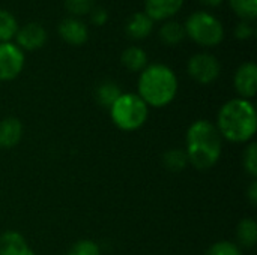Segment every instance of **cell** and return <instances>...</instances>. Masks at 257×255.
I'll use <instances>...</instances> for the list:
<instances>
[{
    "mask_svg": "<svg viewBox=\"0 0 257 255\" xmlns=\"http://www.w3.org/2000/svg\"><path fill=\"white\" fill-rule=\"evenodd\" d=\"M17 18L5 9H0V42H12L18 32Z\"/></svg>",
    "mask_w": 257,
    "mask_h": 255,
    "instance_id": "cell-20",
    "label": "cell"
},
{
    "mask_svg": "<svg viewBox=\"0 0 257 255\" xmlns=\"http://www.w3.org/2000/svg\"><path fill=\"white\" fill-rule=\"evenodd\" d=\"M206 255H242V251L239 249V246L233 242L229 240H221L214 243L208 251Z\"/></svg>",
    "mask_w": 257,
    "mask_h": 255,
    "instance_id": "cell-24",
    "label": "cell"
},
{
    "mask_svg": "<svg viewBox=\"0 0 257 255\" xmlns=\"http://www.w3.org/2000/svg\"><path fill=\"white\" fill-rule=\"evenodd\" d=\"M154 30V21L145 14V12H136L131 17H128L125 23V33L134 39L142 41L146 39Z\"/></svg>",
    "mask_w": 257,
    "mask_h": 255,
    "instance_id": "cell-12",
    "label": "cell"
},
{
    "mask_svg": "<svg viewBox=\"0 0 257 255\" xmlns=\"http://www.w3.org/2000/svg\"><path fill=\"white\" fill-rule=\"evenodd\" d=\"M15 41L17 47H20L23 51H36L45 45L47 30L38 23H27L23 27H18Z\"/></svg>",
    "mask_w": 257,
    "mask_h": 255,
    "instance_id": "cell-8",
    "label": "cell"
},
{
    "mask_svg": "<svg viewBox=\"0 0 257 255\" xmlns=\"http://www.w3.org/2000/svg\"><path fill=\"white\" fill-rule=\"evenodd\" d=\"M23 137V125L17 117H6L0 122V149L15 147Z\"/></svg>",
    "mask_w": 257,
    "mask_h": 255,
    "instance_id": "cell-14",
    "label": "cell"
},
{
    "mask_svg": "<svg viewBox=\"0 0 257 255\" xmlns=\"http://www.w3.org/2000/svg\"><path fill=\"white\" fill-rule=\"evenodd\" d=\"M184 29L187 36L200 47H217L224 39V26L206 11L193 12L187 18Z\"/></svg>",
    "mask_w": 257,
    "mask_h": 255,
    "instance_id": "cell-5",
    "label": "cell"
},
{
    "mask_svg": "<svg viewBox=\"0 0 257 255\" xmlns=\"http://www.w3.org/2000/svg\"><path fill=\"white\" fill-rule=\"evenodd\" d=\"M187 33L184 29V24L175 21V20H167L161 24L158 30V38L160 41L167 45V47H175L179 45L185 39Z\"/></svg>",
    "mask_w": 257,
    "mask_h": 255,
    "instance_id": "cell-15",
    "label": "cell"
},
{
    "mask_svg": "<svg viewBox=\"0 0 257 255\" xmlns=\"http://www.w3.org/2000/svg\"><path fill=\"white\" fill-rule=\"evenodd\" d=\"M254 35V27H253V23L251 21H244L241 20L236 27H235V36L241 41H247L250 39L251 36Z\"/></svg>",
    "mask_w": 257,
    "mask_h": 255,
    "instance_id": "cell-26",
    "label": "cell"
},
{
    "mask_svg": "<svg viewBox=\"0 0 257 255\" xmlns=\"http://www.w3.org/2000/svg\"><path fill=\"white\" fill-rule=\"evenodd\" d=\"M217 129L221 138L232 143H248L257 129L256 110L251 101L233 98L218 111Z\"/></svg>",
    "mask_w": 257,
    "mask_h": 255,
    "instance_id": "cell-2",
    "label": "cell"
},
{
    "mask_svg": "<svg viewBox=\"0 0 257 255\" xmlns=\"http://www.w3.org/2000/svg\"><path fill=\"white\" fill-rule=\"evenodd\" d=\"M122 65L131 72H142L148 66V54L140 47H128L120 56Z\"/></svg>",
    "mask_w": 257,
    "mask_h": 255,
    "instance_id": "cell-16",
    "label": "cell"
},
{
    "mask_svg": "<svg viewBox=\"0 0 257 255\" xmlns=\"http://www.w3.org/2000/svg\"><path fill=\"white\" fill-rule=\"evenodd\" d=\"M57 33L62 38V41H65L66 44L74 45V47H80V45L86 44L89 39L87 26L75 17H68L65 20H62L57 27Z\"/></svg>",
    "mask_w": 257,
    "mask_h": 255,
    "instance_id": "cell-10",
    "label": "cell"
},
{
    "mask_svg": "<svg viewBox=\"0 0 257 255\" xmlns=\"http://www.w3.org/2000/svg\"><path fill=\"white\" fill-rule=\"evenodd\" d=\"M244 168L245 171L251 176H257V144L256 143H250L248 147L244 152Z\"/></svg>",
    "mask_w": 257,
    "mask_h": 255,
    "instance_id": "cell-25",
    "label": "cell"
},
{
    "mask_svg": "<svg viewBox=\"0 0 257 255\" xmlns=\"http://www.w3.org/2000/svg\"><path fill=\"white\" fill-rule=\"evenodd\" d=\"M235 89L242 99H251L254 98L257 92V66L254 62H245L242 63L233 77Z\"/></svg>",
    "mask_w": 257,
    "mask_h": 255,
    "instance_id": "cell-9",
    "label": "cell"
},
{
    "mask_svg": "<svg viewBox=\"0 0 257 255\" xmlns=\"http://www.w3.org/2000/svg\"><path fill=\"white\" fill-rule=\"evenodd\" d=\"M0 255H35L26 239L17 231H5L0 236Z\"/></svg>",
    "mask_w": 257,
    "mask_h": 255,
    "instance_id": "cell-13",
    "label": "cell"
},
{
    "mask_svg": "<svg viewBox=\"0 0 257 255\" xmlns=\"http://www.w3.org/2000/svg\"><path fill=\"white\" fill-rule=\"evenodd\" d=\"M184 6V0H145V14L155 21L173 18Z\"/></svg>",
    "mask_w": 257,
    "mask_h": 255,
    "instance_id": "cell-11",
    "label": "cell"
},
{
    "mask_svg": "<svg viewBox=\"0 0 257 255\" xmlns=\"http://www.w3.org/2000/svg\"><path fill=\"white\" fill-rule=\"evenodd\" d=\"M26 63L24 51L15 42H0V81L15 80Z\"/></svg>",
    "mask_w": 257,
    "mask_h": 255,
    "instance_id": "cell-7",
    "label": "cell"
},
{
    "mask_svg": "<svg viewBox=\"0 0 257 255\" xmlns=\"http://www.w3.org/2000/svg\"><path fill=\"white\" fill-rule=\"evenodd\" d=\"M238 242L245 248H253L257 243V224L254 219L245 218L239 222L236 228Z\"/></svg>",
    "mask_w": 257,
    "mask_h": 255,
    "instance_id": "cell-18",
    "label": "cell"
},
{
    "mask_svg": "<svg viewBox=\"0 0 257 255\" xmlns=\"http://www.w3.org/2000/svg\"><path fill=\"white\" fill-rule=\"evenodd\" d=\"M68 255H101V248L96 242L83 239L71 246Z\"/></svg>",
    "mask_w": 257,
    "mask_h": 255,
    "instance_id": "cell-23",
    "label": "cell"
},
{
    "mask_svg": "<svg viewBox=\"0 0 257 255\" xmlns=\"http://www.w3.org/2000/svg\"><path fill=\"white\" fill-rule=\"evenodd\" d=\"M199 2L206 8H218L224 0H199Z\"/></svg>",
    "mask_w": 257,
    "mask_h": 255,
    "instance_id": "cell-29",
    "label": "cell"
},
{
    "mask_svg": "<svg viewBox=\"0 0 257 255\" xmlns=\"http://www.w3.org/2000/svg\"><path fill=\"white\" fill-rule=\"evenodd\" d=\"M221 135L209 120H196L187 131L185 153L188 164L199 171L211 170L221 158Z\"/></svg>",
    "mask_w": 257,
    "mask_h": 255,
    "instance_id": "cell-1",
    "label": "cell"
},
{
    "mask_svg": "<svg viewBox=\"0 0 257 255\" xmlns=\"http://www.w3.org/2000/svg\"><path fill=\"white\" fill-rule=\"evenodd\" d=\"M108 110L113 123L125 132L140 129L149 116V107L137 93H122Z\"/></svg>",
    "mask_w": 257,
    "mask_h": 255,
    "instance_id": "cell-4",
    "label": "cell"
},
{
    "mask_svg": "<svg viewBox=\"0 0 257 255\" xmlns=\"http://www.w3.org/2000/svg\"><path fill=\"white\" fill-rule=\"evenodd\" d=\"M247 197H248V201L253 207H256L257 204V182L253 180L250 188H248V192H247Z\"/></svg>",
    "mask_w": 257,
    "mask_h": 255,
    "instance_id": "cell-28",
    "label": "cell"
},
{
    "mask_svg": "<svg viewBox=\"0 0 257 255\" xmlns=\"http://www.w3.org/2000/svg\"><path fill=\"white\" fill-rule=\"evenodd\" d=\"M65 8L72 17L89 15L95 8V0H65Z\"/></svg>",
    "mask_w": 257,
    "mask_h": 255,
    "instance_id": "cell-22",
    "label": "cell"
},
{
    "mask_svg": "<svg viewBox=\"0 0 257 255\" xmlns=\"http://www.w3.org/2000/svg\"><path fill=\"white\" fill-rule=\"evenodd\" d=\"M230 9L244 21H254L257 17V0H227Z\"/></svg>",
    "mask_w": 257,
    "mask_h": 255,
    "instance_id": "cell-21",
    "label": "cell"
},
{
    "mask_svg": "<svg viewBox=\"0 0 257 255\" xmlns=\"http://www.w3.org/2000/svg\"><path fill=\"white\" fill-rule=\"evenodd\" d=\"M178 87V77L172 68L163 63H152L140 72L137 95L148 107L161 108L176 98Z\"/></svg>",
    "mask_w": 257,
    "mask_h": 255,
    "instance_id": "cell-3",
    "label": "cell"
},
{
    "mask_svg": "<svg viewBox=\"0 0 257 255\" xmlns=\"http://www.w3.org/2000/svg\"><path fill=\"white\" fill-rule=\"evenodd\" d=\"M120 95H122V90H120V87L114 81H104V83H101L96 87V92H95V98H96L98 104L105 107V108H110Z\"/></svg>",
    "mask_w": 257,
    "mask_h": 255,
    "instance_id": "cell-17",
    "label": "cell"
},
{
    "mask_svg": "<svg viewBox=\"0 0 257 255\" xmlns=\"http://www.w3.org/2000/svg\"><path fill=\"white\" fill-rule=\"evenodd\" d=\"M163 164L172 173H181L182 170L187 168V165H190L185 150L181 149H172L166 152L163 156Z\"/></svg>",
    "mask_w": 257,
    "mask_h": 255,
    "instance_id": "cell-19",
    "label": "cell"
},
{
    "mask_svg": "<svg viewBox=\"0 0 257 255\" xmlns=\"http://www.w3.org/2000/svg\"><path fill=\"white\" fill-rule=\"evenodd\" d=\"M188 75L199 84H212L221 72L218 59L209 53H197L190 57L187 65Z\"/></svg>",
    "mask_w": 257,
    "mask_h": 255,
    "instance_id": "cell-6",
    "label": "cell"
},
{
    "mask_svg": "<svg viewBox=\"0 0 257 255\" xmlns=\"http://www.w3.org/2000/svg\"><path fill=\"white\" fill-rule=\"evenodd\" d=\"M89 15H90L92 24H95V26H104V24L107 23V20H108V12H107V9L102 8V6H95V8L90 11Z\"/></svg>",
    "mask_w": 257,
    "mask_h": 255,
    "instance_id": "cell-27",
    "label": "cell"
}]
</instances>
